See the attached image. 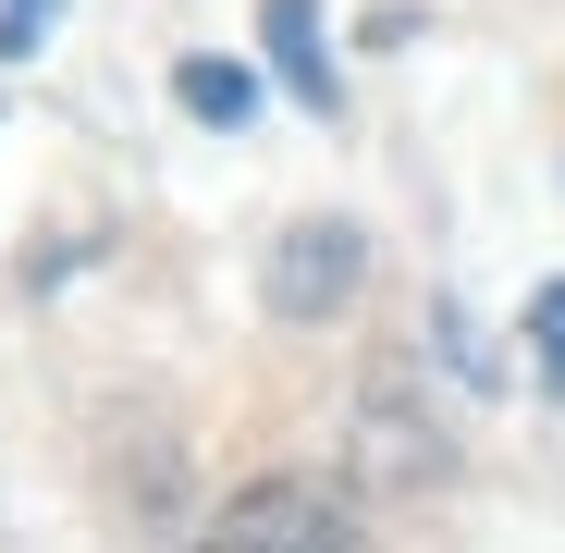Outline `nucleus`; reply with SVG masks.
<instances>
[{"label": "nucleus", "instance_id": "3", "mask_svg": "<svg viewBox=\"0 0 565 553\" xmlns=\"http://www.w3.org/2000/svg\"><path fill=\"white\" fill-rule=\"evenodd\" d=\"M258 38H270V74L296 86V111H332V50H320V0H258Z\"/></svg>", "mask_w": 565, "mask_h": 553}, {"label": "nucleus", "instance_id": "2", "mask_svg": "<svg viewBox=\"0 0 565 553\" xmlns=\"http://www.w3.org/2000/svg\"><path fill=\"white\" fill-rule=\"evenodd\" d=\"M356 270H369L356 222H296V234L270 246V308H282V320H332V308L356 296Z\"/></svg>", "mask_w": 565, "mask_h": 553}, {"label": "nucleus", "instance_id": "6", "mask_svg": "<svg viewBox=\"0 0 565 553\" xmlns=\"http://www.w3.org/2000/svg\"><path fill=\"white\" fill-rule=\"evenodd\" d=\"M0 13H25V25H38V13H50V0H0Z\"/></svg>", "mask_w": 565, "mask_h": 553}, {"label": "nucleus", "instance_id": "1", "mask_svg": "<svg viewBox=\"0 0 565 553\" xmlns=\"http://www.w3.org/2000/svg\"><path fill=\"white\" fill-rule=\"evenodd\" d=\"M210 553H369V529L320 492V480H246L210 517Z\"/></svg>", "mask_w": 565, "mask_h": 553}, {"label": "nucleus", "instance_id": "4", "mask_svg": "<svg viewBox=\"0 0 565 553\" xmlns=\"http://www.w3.org/2000/svg\"><path fill=\"white\" fill-rule=\"evenodd\" d=\"M172 99L198 111V124H246V111H258V74H246V62H184Z\"/></svg>", "mask_w": 565, "mask_h": 553}, {"label": "nucleus", "instance_id": "5", "mask_svg": "<svg viewBox=\"0 0 565 553\" xmlns=\"http://www.w3.org/2000/svg\"><path fill=\"white\" fill-rule=\"evenodd\" d=\"M529 357H541V382L565 394V284H541V296H529Z\"/></svg>", "mask_w": 565, "mask_h": 553}]
</instances>
